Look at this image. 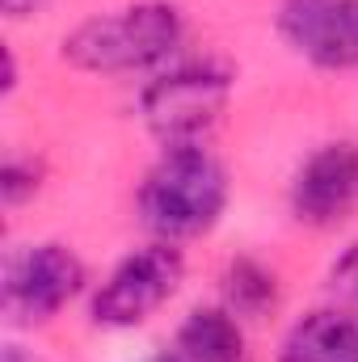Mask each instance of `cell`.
<instances>
[{
    "mask_svg": "<svg viewBox=\"0 0 358 362\" xmlns=\"http://www.w3.org/2000/svg\"><path fill=\"white\" fill-rule=\"evenodd\" d=\"M181 38V13L165 0H144L105 17H89L64 38V59L85 72H131L165 59Z\"/></svg>",
    "mask_w": 358,
    "mask_h": 362,
    "instance_id": "1",
    "label": "cell"
},
{
    "mask_svg": "<svg viewBox=\"0 0 358 362\" xmlns=\"http://www.w3.org/2000/svg\"><path fill=\"white\" fill-rule=\"evenodd\" d=\"M228 202V177L202 148H173L139 189V211L161 236L207 232Z\"/></svg>",
    "mask_w": 358,
    "mask_h": 362,
    "instance_id": "2",
    "label": "cell"
},
{
    "mask_svg": "<svg viewBox=\"0 0 358 362\" xmlns=\"http://www.w3.org/2000/svg\"><path fill=\"white\" fill-rule=\"evenodd\" d=\"M228 105V76L215 68H181L144 93V118L169 148H198Z\"/></svg>",
    "mask_w": 358,
    "mask_h": 362,
    "instance_id": "3",
    "label": "cell"
},
{
    "mask_svg": "<svg viewBox=\"0 0 358 362\" xmlns=\"http://www.w3.org/2000/svg\"><path fill=\"white\" fill-rule=\"evenodd\" d=\"M181 253L169 245H152L131 253L118 270L105 278V286L93 299V320L110 329H131L148 320L181 282Z\"/></svg>",
    "mask_w": 358,
    "mask_h": 362,
    "instance_id": "4",
    "label": "cell"
},
{
    "mask_svg": "<svg viewBox=\"0 0 358 362\" xmlns=\"http://www.w3.org/2000/svg\"><path fill=\"white\" fill-rule=\"evenodd\" d=\"M85 282V266L64 245H34L17 253L4 274V308L17 325L51 320Z\"/></svg>",
    "mask_w": 358,
    "mask_h": 362,
    "instance_id": "5",
    "label": "cell"
},
{
    "mask_svg": "<svg viewBox=\"0 0 358 362\" xmlns=\"http://www.w3.org/2000/svg\"><path fill=\"white\" fill-rule=\"evenodd\" d=\"M278 30L321 68L358 64V0H282Z\"/></svg>",
    "mask_w": 358,
    "mask_h": 362,
    "instance_id": "6",
    "label": "cell"
},
{
    "mask_svg": "<svg viewBox=\"0 0 358 362\" xmlns=\"http://www.w3.org/2000/svg\"><path fill=\"white\" fill-rule=\"evenodd\" d=\"M291 206L304 223L329 228L346 219L358 206V148L354 144H329L308 156L299 177L291 185Z\"/></svg>",
    "mask_w": 358,
    "mask_h": 362,
    "instance_id": "7",
    "label": "cell"
},
{
    "mask_svg": "<svg viewBox=\"0 0 358 362\" xmlns=\"http://www.w3.org/2000/svg\"><path fill=\"white\" fill-rule=\"evenodd\" d=\"M282 362H358V320L342 312L304 316L282 341Z\"/></svg>",
    "mask_w": 358,
    "mask_h": 362,
    "instance_id": "8",
    "label": "cell"
},
{
    "mask_svg": "<svg viewBox=\"0 0 358 362\" xmlns=\"http://www.w3.org/2000/svg\"><path fill=\"white\" fill-rule=\"evenodd\" d=\"M178 350L190 362H245V333L232 308H194L178 329Z\"/></svg>",
    "mask_w": 358,
    "mask_h": 362,
    "instance_id": "9",
    "label": "cell"
},
{
    "mask_svg": "<svg viewBox=\"0 0 358 362\" xmlns=\"http://www.w3.org/2000/svg\"><path fill=\"white\" fill-rule=\"evenodd\" d=\"M224 291H228V308L236 316H262L274 303V295H278L274 274L262 270L258 262H236L224 278Z\"/></svg>",
    "mask_w": 358,
    "mask_h": 362,
    "instance_id": "10",
    "label": "cell"
},
{
    "mask_svg": "<svg viewBox=\"0 0 358 362\" xmlns=\"http://www.w3.org/2000/svg\"><path fill=\"white\" fill-rule=\"evenodd\" d=\"M333 291H337L346 303L358 308V245H350V249L342 253V262L333 266Z\"/></svg>",
    "mask_w": 358,
    "mask_h": 362,
    "instance_id": "11",
    "label": "cell"
},
{
    "mask_svg": "<svg viewBox=\"0 0 358 362\" xmlns=\"http://www.w3.org/2000/svg\"><path fill=\"white\" fill-rule=\"evenodd\" d=\"M34 173H21V165H4V181H0V189H4V198L8 202H17V198H25V194H34Z\"/></svg>",
    "mask_w": 358,
    "mask_h": 362,
    "instance_id": "12",
    "label": "cell"
},
{
    "mask_svg": "<svg viewBox=\"0 0 358 362\" xmlns=\"http://www.w3.org/2000/svg\"><path fill=\"white\" fill-rule=\"evenodd\" d=\"M152 362H190V358H181V354L178 358H169V354H165V358H152Z\"/></svg>",
    "mask_w": 358,
    "mask_h": 362,
    "instance_id": "13",
    "label": "cell"
}]
</instances>
